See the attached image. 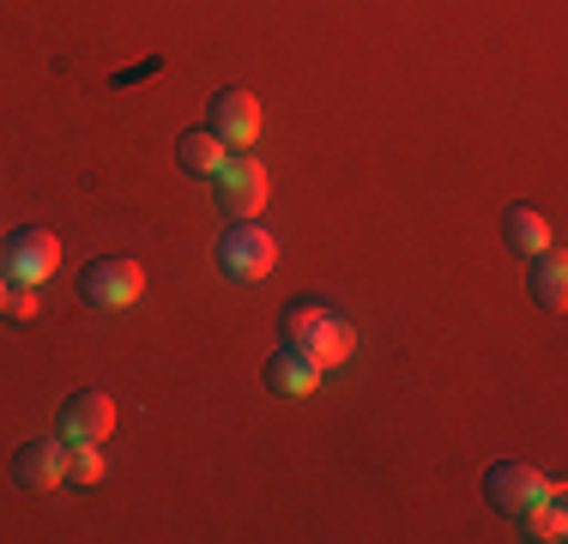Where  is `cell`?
Segmentation results:
<instances>
[{
    "mask_svg": "<svg viewBox=\"0 0 568 544\" xmlns=\"http://www.w3.org/2000/svg\"><path fill=\"white\" fill-rule=\"evenodd\" d=\"M333 309L327 303H284V315H278V333H284V345H303L308 333H315L321 321H327Z\"/></svg>",
    "mask_w": 568,
    "mask_h": 544,
    "instance_id": "16",
    "label": "cell"
},
{
    "mask_svg": "<svg viewBox=\"0 0 568 544\" xmlns=\"http://www.w3.org/2000/svg\"><path fill=\"white\" fill-rule=\"evenodd\" d=\"M110 430H115V400H110V393H98V387L73 393V400L61 405V417H55L61 442H98L103 447V435H110Z\"/></svg>",
    "mask_w": 568,
    "mask_h": 544,
    "instance_id": "7",
    "label": "cell"
},
{
    "mask_svg": "<svg viewBox=\"0 0 568 544\" xmlns=\"http://www.w3.org/2000/svg\"><path fill=\"white\" fill-rule=\"evenodd\" d=\"M526 291H532V303L550 309V315L568 303V261L557 254V242H550L545 254H532V261H526Z\"/></svg>",
    "mask_w": 568,
    "mask_h": 544,
    "instance_id": "10",
    "label": "cell"
},
{
    "mask_svg": "<svg viewBox=\"0 0 568 544\" xmlns=\"http://www.w3.org/2000/svg\"><path fill=\"white\" fill-rule=\"evenodd\" d=\"M55 266H61L55 230H12V236H0V279L43 284V279H55Z\"/></svg>",
    "mask_w": 568,
    "mask_h": 544,
    "instance_id": "4",
    "label": "cell"
},
{
    "mask_svg": "<svg viewBox=\"0 0 568 544\" xmlns=\"http://www.w3.org/2000/svg\"><path fill=\"white\" fill-rule=\"evenodd\" d=\"M278 261V242L266 236L254 218H242V224H230L224 230V242H219V272L230 284H254V279H266Z\"/></svg>",
    "mask_w": 568,
    "mask_h": 544,
    "instance_id": "2",
    "label": "cell"
},
{
    "mask_svg": "<svg viewBox=\"0 0 568 544\" xmlns=\"http://www.w3.org/2000/svg\"><path fill=\"white\" fill-rule=\"evenodd\" d=\"M266 387H273L278 400H308V393L321 387V363L308 357L303 345H278L273 357H266Z\"/></svg>",
    "mask_w": 568,
    "mask_h": 544,
    "instance_id": "9",
    "label": "cell"
},
{
    "mask_svg": "<svg viewBox=\"0 0 568 544\" xmlns=\"http://www.w3.org/2000/svg\"><path fill=\"white\" fill-rule=\"evenodd\" d=\"M503 242L514 254H520V261H532V254H545L550 242V224H545V212H532V206H508L503 212Z\"/></svg>",
    "mask_w": 568,
    "mask_h": 544,
    "instance_id": "11",
    "label": "cell"
},
{
    "mask_svg": "<svg viewBox=\"0 0 568 544\" xmlns=\"http://www.w3.org/2000/svg\"><path fill=\"white\" fill-rule=\"evenodd\" d=\"M303 351L321 363V370H333V363H345L351 351H357V326H351V321H339V315H327V321L315 326V333L303 339Z\"/></svg>",
    "mask_w": 568,
    "mask_h": 544,
    "instance_id": "12",
    "label": "cell"
},
{
    "mask_svg": "<svg viewBox=\"0 0 568 544\" xmlns=\"http://www.w3.org/2000/svg\"><path fill=\"white\" fill-rule=\"evenodd\" d=\"M550 490H562V484L545 478V472H532V466H520V460H496V466H484V502H490L496 514H508V521H520L526 508H538Z\"/></svg>",
    "mask_w": 568,
    "mask_h": 544,
    "instance_id": "1",
    "label": "cell"
},
{
    "mask_svg": "<svg viewBox=\"0 0 568 544\" xmlns=\"http://www.w3.org/2000/svg\"><path fill=\"white\" fill-rule=\"evenodd\" d=\"M219 212L230 218V224H242V218H261L266 206V163L261 158H248V152H230L219 163Z\"/></svg>",
    "mask_w": 568,
    "mask_h": 544,
    "instance_id": "3",
    "label": "cell"
},
{
    "mask_svg": "<svg viewBox=\"0 0 568 544\" xmlns=\"http://www.w3.org/2000/svg\"><path fill=\"white\" fill-rule=\"evenodd\" d=\"M7 315H12V321H31V315H37V284L7 279Z\"/></svg>",
    "mask_w": 568,
    "mask_h": 544,
    "instance_id": "17",
    "label": "cell"
},
{
    "mask_svg": "<svg viewBox=\"0 0 568 544\" xmlns=\"http://www.w3.org/2000/svg\"><path fill=\"white\" fill-rule=\"evenodd\" d=\"M140 291H145V272H140V261H128V254H103V261H91L79 272V296H85L91 309H128Z\"/></svg>",
    "mask_w": 568,
    "mask_h": 544,
    "instance_id": "5",
    "label": "cell"
},
{
    "mask_svg": "<svg viewBox=\"0 0 568 544\" xmlns=\"http://www.w3.org/2000/svg\"><path fill=\"white\" fill-rule=\"evenodd\" d=\"M520 526H526V538H538V544H562L568 538V502H562V490H550L538 508H526Z\"/></svg>",
    "mask_w": 568,
    "mask_h": 544,
    "instance_id": "14",
    "label": "cell"
},
{
    "mask_svg": "<svg viewBox=\"0 0 568 544\" xmlns=\"http://www.w3.org/2000/svg\"><path fill=\"white\" fill-rule=\"evenodd\" d=\"M175 158H182L187 175H219V163L230 158V145H224L212 128H187L182 145H175Z\"/></svg>",
    "mask_w": 568,
    "mask_h": 544,
    "instance_id": "13",
    "label": "cell"
},
{
    "mask_svg": "<svg viewBox=\"0 0 568 544\" xmlns=\"http://www.w3.org/2000/svg\"><path fill=\"white\" fill-rule=\"evenodd\" d=\"M206 128L219 133V140L230 145V152L254 145V133H261V98H254V91H242V85H224L219 98H212Z\"/></svg>",
    "mask_w": 568,
    "mask_h": 544,
    "instance_id": "6",
    "label": "cell"
},
{
    "mask_svg": "<svg viewBox=\"0 0 568 544\" xmlns=\"http://www.w3.org/2000/svg\"><path fill=\"white\" fill-rule=\"evenodd\" d=\"M67 478V442L61 435H31V442H19V454H12V484L19 490H55Z\"/></svg>",
    "mask_w": 568,
    "mask_h": 544,
    "instance_id": "8",
    "label": "cell"
},
{
    "mask_svg": "<svg viewBox=\"0 0 568 544\" xmlns=\"http://www.w3.org/2000/svg\"><path fill=\"white\" fill-rule=\"evenodd\" d=\"M67 490H98L103 484V447L98 442H67Z\"/></svg>",
    "mask_w": 568,
    "mask_h": 544,
    "instance_id": "15",
    "label": "cell"
},
{
    "mask_svg": "<svg viewBox=\"0 0 568 544\" xmlns=\"http://www.w3.org/2000/svg\"><path fill=\"white\" fill-rule=\"evenodd\" d=\"M0 315H7V279H0Z\"/></svg>",
    "mask_w": 568,
    "mask_h": 544,
    "instance_id": "18",
    "label": "cell"
}]
</instances>
